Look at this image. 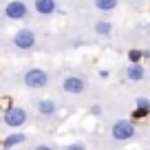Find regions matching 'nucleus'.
<instances>
[{
    "mask_svg": "<svg viewBox=\"0 0 150 150\" xmlns=\"http://www.w3.org/2000/svg\"><path fill=\"white\" fill-rule=\"evenodd\" d=\"M27 141V135L24 132H11V135H7L5 139H2V150H11L16 148V146L24 144Z\"/></svg>",
    "mask_w": 150,
    "mask_h": 150,
    "instance_id": "10",
    "label": "nucleus"
},
{
    "mask_svg": "<svg viewBox=\"0 0 150 150\" xmlns=\"http://www.w3.org/2000/svg\"><path fill=\"white\" fill-rule=\"evenodd\" d=\"M93 5L97 11H102V13H108V11H115L119 5V0H93Z\"/></svg>",
    "mask_w": 150,
    "mask_h": 150,
    "instance_id": "11",
    "label": "nucleus"
},
{
    "mask_svg": "<svg viewBox=\"0 0 150 150\" xmlns=\"http://www.w3.org/2000/svg\"><path fill=\"white\" fill-rule=\"evenodd\" d=\"M38 42L35 33L31 31V29H18V31L13 33V47L22 49V51H29V49H33Z\"/></svg>",
    "mask_w": 150,
    "mask_h": 150,
    "instance_id": "5",
    "label": "nucleus"
},
{
    "mask_svg": "<svg viewBox=\"0 0 150 150\" xmlns=\"http://www.w3.org/2000/svg\"><path fill=\"white\" fill-rule=\"evenodd\" d=\"M99 112H102V108H99V106H93V108H91V115H99Z\"/></svg>",
    "mask_w": 150,
    "mask_h": 150,
    "instance_id": "18",
    "label": "nucleus"
},
{
    "mask_svg": "<svg viewBox=\"0 0 150 150\" xmlns=\"http://www.w3.org/2000/svg\"><path fill=\"white\" fill-rule=\"evenodd\" d=\"M64 150H88V148H86L84 144H69Z\"/></svg>",
    "mask_w": 150,
    "mask_h": 150,
    "instance_id": "15",
    "label": "nucleus"
},
{
    "mask_svg": "<svg viewBox=\"0 0 150 150\" xmlns=\"http://www.w3.org/2000/svg\"><path fill=\"white\" fill-rule=\"evenodd\" d=\"M128 57H130V62H139L141 57H144V51H130Z\"/></svg>",
    "mask_w": 150,
    "mask_h": 150,
    "instance_id": "14",
    "label": "nucleus"
},
{
    "mask_svg": "<svg viewBox=\"0 0 150 150\" xmlns=\"http://www.w3.org/2000/svg\"><path fill=\"white\" fill-rule=\"evenodd\" d=\"M146 115H148V112H144L141 108H135V110H132V119H141V117H146Z\"/></svg>",
    "mask_w": 150,
    "mask_h": 150,
    "instance_id": "16",
    "label": "nucleus"
},
{
    "mask_svg": "<svg viewBox=\"0 0 150 150\" xmlns=\"http://www.w3.org/2000/svg\"><path fill=\"white\" fill-rule=\"evenodd\" d=\"M144 77H146L144 64H139V62H130V64L126 66V80L128 82H141Z\"/></svg>",
    "mask_w": 150,
    "mask_h": 150,
    "instance_id": "9",
    "label": "nucleus"
},
{
    "mask_svg": "<svg viewBox=\"0 0 150 150\" xmlns=\"http://www.w3.org/2000/svg\"><path fill=\"white\" fill-rule=\"evenodd\" d=\"M31 150H55V148H51L49 144H38V146H33Z\"/></svg>",
    "mask_w": 150,
    "mask_h": 150,
    "instance_id": "17",
    "label": "nucleus"
},
{
    "mask_svg": "<svg viewBox=\"0 0 150 150\" xmlns=\"http://www.w3.org/2000/svg\"><path fill=\"white\" fill-rule=\"evenodd\" d=\"M0 22H2V16H0Z\"/></svg>",
    "mask_w": 150,
    "mask_h": 150,
    "instance_id": "19",
    "label": "nucleus"
},
{
    "mask_svg": "<svg viewBox=\"0 0 150 150\" xmlns=\"http://www.w3.org/2000/svg\"><path fill=\"white\" fill-rule=\"evenodd\" d=\"M62 91L69 95H82L86 91V80L80 75H66L62 80Z\"/></svg>",
    "mask_w": 150,
    "mask_h": 150,
    "instance_id": "6",
    "label": "nucleus"
},
{
    "mask_svg": "<svg viewBox=\"0 0 150 150\" xmlns=\"http://www.w3.org/2000/svg\"><path fill=\"white\" fill-rule=\"evenodd\" d=\"M22 84L27 86V88H31V91L47 88V84H49V73H47L44 69H38V66L27 69V71L22 73Z\"/></svg>",
    "mask_w": 150,
    "mask_h": 150,
    "instance_id": "1",
    "label": "nucleus"
},
{
    "mask_svg": "<svg viewBox=\"0 0 150 150\" xmlns=\"http://www.w3.org/2000/svg\"><path fill=\"white\" fill-rule=\"evenodd\" d=\"M33 9L40 16H53L57 11V0H33Z\"/></svg>",
    "mask_w": 150,
    "mask_h": 150,
    "instance_id": "8",
    "label": "nucleus"
},
{
    "mask_svg": "<svg viewBox=\"0 0 150 150\" xmlns=\"http://www.w3.org/2000/svg\"><path fill=\"white\" fill-rule=\"evenodd\" d=\"M35 110L42 117H53L57 112V104L55 99H35Z\"/></svg>",
    "mask_w": 150,
    "mask_h": 150,
    "instance_id": "7",
    "label": "nucleus"
},
{
    "mask_svg": "<svg viewBox=\"0 0 150 150\" xmlns=\"http://www.w3.org/2000/svg\"><path fill=\"white\" fill-rule=\"evenodd\" d=\"M27 119H29V115L22 106H11L2 112V124L7 128H20V126L27 124Z\"/></svg>",
    "mask_w": 150,
    "mask_h": 150,
    "instance_id": "3",
    "label": "nucleus"
},
{
    "mask_svg": "<svg viewBox=\"0 0 150 150\" xmlns=\"http://www.w3.org/2000/svg\"><path fill=\"white\" fill-rule=\"evenodd\" d=\"M95 33L102 35V38H108L112 33V24L106 22V20H97V22H95Z\"/></svg>",
    "mask_w": 150,
    "mask_h": 150,
    "instance_id": "12",
    "label": "nucleus"
},
{
    "mask_svg": "<svg viewBox=\"0 0 150 150\" xmlns=\"http://www.w3.org/2000/svg\"><path fill=\"white\" fill-rule=\"evenodd\" d=\"M137 135V128L135 124L130 122V119H117V122H112L110 126V137L115 141H122V144H126V141H132Z\"/></svg>",
    "mask_w": 150,
    "mask_h": 150,
    "instance_id": "2",
    "label": "nucleus"
},
{
    "mask_svg": "<svg viewBox=\"0 0 150 150\" xmlns=\"http://www.w3.org/2000/svg\"><path fill=\"white\" fill-rule=\"evenodd\" d=\"M5 16L9 20H24L29 16V5L24 0H9L5 5Z\"/></svg>",
    "mask_w": 150,
    "mask_h": 150,
    "instance_id": "4",
    "label": "nucleus"
},
{
    "mask_svg": "<svg viewBox=\"0 0 150 150\" xmlns=\"http://www.w3.org/2000/svg\"><path fill=\"white\" fill-rule=\"evenodd\" d=\"M135 106L141 108L144 112H150V99H148V97H137V99H135Z\"/></svg>",
    "mask_w": 150,
    "mask_h": 150,
    "instance_id": "13",
    "label": "nucleus"
}]
</instances>
